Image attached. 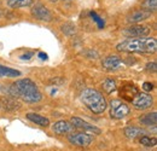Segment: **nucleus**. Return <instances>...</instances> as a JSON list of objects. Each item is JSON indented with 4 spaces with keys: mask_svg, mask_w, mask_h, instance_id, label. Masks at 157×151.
<instances>
[{
    "mask_svg": "<svg viewBox=\"0 0 157 151\" xmlns=\"http://www.w3.org/2000/svg\"><path fill=\"white\" fill-rule=\"evenodd\" d=\"M7 92L11 97L20 98L25 103H38L42 99V95L38 86L30 79L17 80L9 87Z\"/></svg>",
    "mask_w": 157,
    "mask_h": 151,
    "instance_id": "nucleus-1",
    "label": "nucleus"
},
{
    "mask_svg": "<svg viewBox=\"0 0 157 151\" xmlns=\"http://www.w3.org/2000/svg\"><path fill=\"white\" fill-rule=\"evenodd\" d=\"M120 52L127 53H155L157 50V41L154 38L127 39L116 46Z\"/></svg>",
    "mask_w": 157,
    "mask_h": 151,
    "instance_id": "nucleus-2",
    "label": "nucleus"
},
{
    "mask_svg": "<svg viewBox=\"0 0 157 151\" xmlns=\"http://www.w3.org/2000/svg\"><path fill=\"white\" fill-rule=\"evenodd\" d=\"M82 103L92 111L93 114H101L106 110V100L103 95L94 88H86L81 92Z\"/></svg>",
    "mask_w": 157,
    "mask_h": 151,
    "instance_id": "nucleus-3",
    "label": "nucleus"
},
{
    "mask_svg": "<svg viewBox=\"0 0 157 151\" xmlns=\"http://www.w3.org/2000/svg\"><path fill=\"white\" fill-rule=\"evenodd\" d=\"M128 114H129V106L126 103H123L118 99H114L110 102V116L113 118L122 120Z\"/></svg>",
    "mask_w": 157,
    "mask_h": 151,
    "instance_id": "nucleus-4",
    "label": "nucleus"
},
{
    "mask_svg": "<svg viewBox=\"0 0 157 151\" xmlns=\"http://www.w3.org/2000/svg\"><path fill=\"white\" fill-rule=\"evenodd\" d=\"M68 140L70 144L75 145V146H80V148H86L88 145H91L93 137L88 133L85 132H78V133H71L68 135Z\"/></svg>",
    "mask_w": 157,
    "mask_h": 151,
    "instance_id": "nucleus-5",
    "label": "nucleus"
},
{
    "mask_svg": "<svg viewBox=\"0 0 157 151\" xmlns=\"http://www.w3.org/2000/svg\"><path fill=\"white\" fill-rule=\"evenodd\" d=\"M70 123H71L73 127H75V128H78V130H81L82 132L88 133V134L96 135V134H100V133H101V131L99 130L98 127H96V126L88 123L87 121H85V120H82V118H80V117H71V118H70Z\"/></svg>",
    "mask_w": 157,
    "mask_h": 151,
    "instance_id": "nucleus-6",
    "label": "nucleus"
},
{
    "mask_svg": "<svg viewBox=\"0 0 157 151\" xmlns=\"http://www.w3.org/2000/svg\"><path fill=\"white\" fill-rule=\"evenodd\" d=\"M122 34L127 38H143L150 34V28L147 25L141 24H133L132 27H128L122 30Z\"/></svg>",
    "mask_w": 157,
    "mask_h": 151,
    "instance_id": "nucleus-7",
    "label": "nucleus"
},
{
    "mask_svg": "<svg viewBox=\"0 0 157 151\" xmlns=\"http://www.w3.org/2000/svg\"><path fill=\"white\" fill-rule=\"evenodd\" d=\"M133 106L138 110H146L152 106L154 99L152 97L147 93H138L133 99H132Z\"/></svg>",
    "mask_w": 157,
    "mask_h": 151,
    "instance_id": "nucleus-8",
    "label": "nucleus"
},
{
    "mask_svg": "<svg viewBox=\"0 0 157 151\" xmlns=\"http://www.w3.org/2000/svg\"><path fill=\"white\" fill-rule=\"evenodd\" d=\"M32 15L33 17H35L39 21L42 22H51L53 19V15L51 14V11L45 6V5H35L33 9H32Z\"/></svg>",
    "mask_w": 157,
    "mask_h": 151,
    "instance_id": "nucleus-9",
    "label": "nucleus"
},
{
    "mask_svg": "<svg viewBox=\"0 0 157 151\" xmlns=\"http://www.w3.org/2000/svg\"><path fill=\"white\" fill-rule=\"evenodd\" d=\"M121 64H122V59H121V57L114 56V55H113V56H108L106 58H104V59H103V63H101L103 68H104L105 70H109V72L118 69Z\"/></svg>",
    "mask_w": 157,
    "mask_h": 151,
    "instance_id": "nucleus-10",
    "label": "nucleus"
},
{
    "mask_svg": "<svg viewBox=\"0 0 157 151\" xmlns=\"http://www.w3.org/2000/svg\"><path fill=\"white\" fill-rule=\"evenodd\" d=\"M0 105L6 111H15L21 108V103L15 97H2L0 99Z\"/></svg>",
    "mask_w": 157,
    "mask_h": 151,
    "instance_id": "nucleus-11",
    "label": "nucleus"
},
{
    "mask_svg": "<svg viewBox=\"0 0 157 151\" xmlns=\"http://www.w3.org/2000/svg\"><path fill=\"white\" fill-rule=\"evenodd\" d=\"M150 16H151V12H147L145 10H137L127 16V22L131 24H138V23L147 19Z\"/></svg>",
    "mask_w": 157,
    "mask_h": 151,
    "instance_id": "nucleus-12",
    "label": "nucleus"
},
{
    "mask_svg": "<svg viewBox=\"0 0 157 151\" xmlns=\"http://www.w3.org/2000/svg\"><path fill=\"white\" fill-rule=\"evenodd\" d=\"M120 93H121V95H122L124 99L132 102V99H133L139 92H138V88L134 85H123V86L121 87Z\"/></svg>",
    "mask_w": 157,
    "mask_h": 151,
    "instance_id": "nucleus-13",
    "label": "nucleus"
},
{
    "mask_svg": "<svg viewBox=\"0 0 157 151\" xmlns=\"http://www.w3.org/2000/svg\"><path fill=\"white\" fill-rule=\"evenodd\" d=\"M53 132L59 134V135H63V134H67V133H69L74 127L71 126V123L70 122H68V121H64V120H62V121H58V122H56L55 125H53Z\"/></svg>",
    "mask_w": 157,
    "mask_h": 151,
    "instance_id": "nucleus-14",
    "label": "nucleus"
},
{
    "mask_svg": "<svg viewBox=\"0 0 157 151\" xmlns=\"http://www.w3.org/2000/svg\"><path fill=\"white\" fill-rule=\"evenodd\" d=\"M27 118L36 125H39L41 127H48L50 126V120L46 118L45 116H41L39 114H35V113H28L27 115Z\"/></svg>",
    "mask_w": 157,
    "mask_h": 151,
    "instance_id": "nucleus-15",
    "label": "nucleus"
},
{
    "mask_svg": "<svg viewBox=\"0 0 157 151\" xmlns=\"http://www.w3.org/2000/svg\"><path fill=\"white\" fill-rule=\"evenodd\" d=\"M124 135L128 138V139H136L138 137H141V135H145L146 132L143 130V128H139V127H133V126H128L124 128Z\"/></svg>",
    "mask_w": 157,
    "mask_h": 151,
    "instance_id": "nucleus-16",
    "label": "nucleus"
},
{
    "mask_svg": "<svg viewBox=\"0 0 157 151\" xmlns=\"http://www.w3.org/2000/svg\"><path fill=\"white\" fill-rule=\"evenodd\" d=\"M33 5V0H7V6L11 9L28 7Z\"/></svg>",
    "mask_w": 157,
    "mask_h": 151,
    "instance_id": "nucleus-17",
    "label": "nucleus"
},
{
    "mask_svg": "<svg viewBox=\"0 0 157 151\" xmlns=\"http://www.w3.org/2000/svg\"><path fill=\"white\" fill-rule=\"evenodd\" d=\"M139 121L145 126H156L157 123V114L151 113L147 115H144L139 118Z\"/></svg>",
    "mask_w": 157,
    "mask_h": 151,
    "instance_id": "nucleus-18",
    "label": "nucleus"
},
{
    "mask_svg": "<svg viewBox=\"0 0 157 151\" xmlns=\"http://www.w3.org/2000/svg\"><path fill=\"white\" fill-rule=\"evenodd\" d=\"M101 86H103V90H104L106 93H109V95L113 93L114 91H116V88H117L116 81L113 80V79H106V80H104L103 83H101Z\"/></svg>",
    "mask_w": 157,
    "mask_h": 151,
    "instance_id": "nucleus-19",
    "label": "nucleus"
},
{
    "mask_svg": "<svg viewBox=\"0 0 157 151\" xmlns=\"http://www.w3.org/2000/svg\"><path fill=\"white\" fill-rule=\"evenodd\" d=\"M21 73L18 70H15V69H11V68H7V67H4L0 64V76H6V77H16V76H20Z\"/></svg>",
    "mask_w": 157,
    "mask_h": 151,
    "instance_id": "nucleus-20",
    "label": "nucleus"
},
{
    "mask_svg": "<svg viewBox=\"0 0 157 151\" xmlns=\"http://www.w3.org/2000/svg\"><path fill=\"white\" fill-rule=\"evenodd\" d=\"M62 32L65 34V35H68V37H73V35H75L76 34V28H75V25L73 24V23H64L62 27Z\"/></svg>",
    "mask_w": 157,
    "mask_h": 151,
    "instance_id": "nucleus-21",
    "label": "nucleus"
},
{
    "mask_svg": "<svg viewBox=\"0 0 157 151\" xmlns=\"http://www.w3.org/2000/svg\"><path fill=\"white\" fill-rule=\"evenodd\" d=\"M140 144L141 145H144V146H147V148H152V146H156L157 144V140L156 138H150V137H147L146 134L145 135H143V137H140Z\"/></svg>",
    "mask_w": 157,
    "mask_h": 151,
    "instance_id": "nucleus-22",
    "label": "nucleus"
},
{
    "mask_svg": "<svg viewBox=\"0 0 157 151\" xmlns=\"http://www.w3.org/2000/svg\"><path fill=\"white\" fill-rule=\"evenodd\" d=\"M141 6L147 12H155L157 9V0H145Z\"/></svg>",
    "mask_w": 157,
    "mask_h": 151,
    "instance_id": "nucleus-23",
    "label": "nucleus"
},
{
    "mask_svg": "<svg viewBox=\"0 0 157 151\" xmlns=\"http://www.w3.org/2000/svg\"><path fill=\"white\" fill-rule=\"evenodd\" d=\"M91 16H92V18L94 19V22H97V23H98L99 28H103V27H104V21L100 18L96 12H91Z\"/></svg>",
    "mask_w": 157,
    "mask_h": 151,
    "instance_id": "nucleus-24",
    "label": "nucleus"
},
{
    "mask_svg": "<svg viewBox=\"0 0 157 151\" xmlns=\"http://www.w3.org/2000/svg\"><path fill=\"white\" fill-rule=\"evenodd\" d=\"M146 70L149 73H156L157 72V64L156 62H150L146 64Z\"/></svg>",
    "mask_w": 157,
    "mask_h": 151,
    "instance_id": "nucleus-25",
    "label": "nucleus"
},
{
    "mask_svg": "<svg viewBox=\"0 0 157 151\" xmlns=\"http://www.w3.org/2000/svg\"><path fill=\"white\" fill-rule=\"evenodd\" d=\"M143 90L146 91V92H150V91L154 90V85L151 82H144L143 83Z\"/></svg>",
    "mask_w": 157,
    "mask_h": 151,
    "instance_id": "nucleus-26",
    "label": "nucleus"
},
{
    "mask_svg": "<svg viewBox=\"0 0 157 151\" xmlns=\"http://www.w3.org/2000/svg\"><path fill=\"white\" fill-rule=\"evenodd\" d=\"M85 55L88 57V58H93V57H98V53L97 52H94V51H92V50H87L86 52H85Z\"/></svg>",
    "mask_w": 157,
    "mask_h": 151,
    "instance_id": "nucleus-27",
    "label": "nucleus"
},
{
    "mask_svg": "<svg viewBox=\"0 0 157 151\" xmlns=\"http://www.w3.org/2000/svg\"><path fill=\"white\" fill-rule=\"evenodd\" d=\"M33 56H34V53H33V52H28V53H24L21 58H22L23 60H29Z\"/></svg>",
    "mask_w": 157,
    "mask_h": 151,
    "instance_id": "nucleus-28",
    "label": "nucleus"
},
{
    "mask_svg": "<svg viewBox=\"0 0 157 151\" xmlns=\"http://www.w3.org/2000/svg\"><path fill=\"white\" fill-rule=\"evenodd\" d=\"M63 82H64L63 79H53V80H51V83H63Z\"/></svg>",
    "mask_w": 157,
    "mask_h": 151,
    "instance_id": "nucleus-29",
    "label": "nucleus"
},
{
    "mask_svg": "<svg viewBox=\"0 0 157 151\" xmlns=\"http://www.w3.org/2000/svg\"><path fill=\"white\" fill-rule=\"evenodd\" d=\"M39 57L42 59V60H46V59H47V55H46V53H44V52H40Z\"/></svg>",
    "mask_w": 157,
    "mask_h": 151,
    "instance_id": "nucleus-30",
    "label": "nucleus"
},
{
    "mask_svg": "<svg viewBox=\"0 0 157 151\" xmlns=\"http://www.w3.org/2000/svg\"><path fill=\"white\" fill-rule=\"evenodd\" d=\"M50 1H52V2H57L58 0H50Z\"/></svg>",
    "mask_w": 157,
    "mask_h": 151,
    "instance_id": "nucleus-31",
    "label": "nucleus"
}]
</instances>
